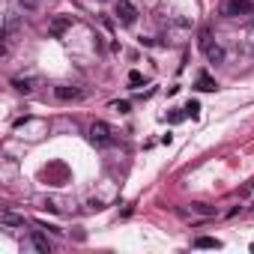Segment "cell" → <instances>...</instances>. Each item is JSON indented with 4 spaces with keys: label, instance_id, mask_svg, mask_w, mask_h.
Listing matches in <instances>:
<instances>
[{
    "label": "cell",
    "instance_id": "obj_4",
    "mask_svg": "<svg viewBox=\"0 0 254 254\" xmlns=\"http://www.w3.org/2000/svg\"><path fill=\"white\" fill-rule=\"evenodd\" d=\"M248 12H251V0H227L225 3L227 18H239V15H248Z\"/></svg>",
    "mask_w": 254,
    "mask_h": 254
},
{
    "label": "cell",
    "instance_id": "obj_2",
    "mask_svg": "<svg viewBox=\"0 0 254 254\" xmlns=\"http://www.w3.org/2000/svg\"><path fill=\"white\" fill-rule=\"evenodd\" d=\"M90 141L96 143V147H108V143L114 141L111 126H108V123H93V126H90Z\"/></svg>",
    "mask_w": 254,
    "mask_h": 254
},
{
    "label": "cell",
    "instance_id": "obj_11",
    "mask_svg": "<svg viewBox=\"0 0 254 254\" xmlns=\"http://www.w3.org/2000/svg\"><path fill=\"white\" fill-rule=\"evenodd\" d=\"M186 111V117H192V120H198L200 117V102H195V99H189V105L183 108Z\"/></svg>",
    "mask_w": 254,
    "mask_h": 254
},
{
    "label": "cell",
    "instance_id": "obj_6",
    "mask_svg": "<svg viewBox=\"0 0 254 254\" xmlns=\"http://www.w3.org/2000/svg\"><path fill=\"white\" fill-rule=\"evenodd\" d=\"M30 242H33V248L39 251V254H51V242H48L39 230H33V233H30Z\"/></svg>",
    "mask_w": 254,
    "mask_h": 254
},
{
    "label": "cell",
    "instance_id": "obj_12",
    "mask_svg": "<svg viewBox=\"0 0 254 254\" xmlns=\"http://www.w3.org/2000/svg\"><path fill=\"white\" fill-rule=\"evenodd\" d=\"M69 24H72L69 18H57V21H54V33H60V30H63V27H69Z\"/></svg>",
    "mask_w": 254,
    "mask_h": 254
},
{
    "label": "cell",
    "instance_id": "obj_1",
    "mask_svg": "<svg viewBox=\"0 0 254 254\" xmlns=\"http://www.w3.org/2000/svg\"><path fill=\"white\" fill-rule=\"evenodd\" d=\"M200 48H203V54H206L209 63H225V48H222L219 42H212L206 30L200 33Z\"/></svg>",
    "mask_w": 254,
    "mask_h": 254
},
{
    "label": "cell",
    "instance_id": "obj_15",
    "mask_svg": "<svg viewBox=\"0 0 254 254\" xmlns=\"http://www.w3.org/2000/svg\"><path fill=\"white\" fill-rule=\"evenodd\" d=\"M21 6H36V0H21Z\"/></svg>",
    "mask_w": 254,
    "mask_h": 254
},
{
    "label": "cell",
    "instance_id": "obj_5",
    "mask_svg": "<svg viewBox=\"0 0 254 254\" xmlns=\"http://www.w3.org/2000/svg\"><path fill=\"white\" fill-rule=\"evenodd\" d=\"M54 96H57L60 102H75V99H81L84 93H81L78 87H69V84H60V87H54Z\"/></svg>",
    "mask_w": 254,
    "mask_h": 254
},
{
    "label": "cell",
    "instance_id": "obj_8",
    "mask_svg": "<svg viewBox=\"0 0 254 254\" xmlns=\"http://www.w3.org/2000/svg\"><path fill=\"white\" fill-rule=\"evenodd\" d=\"M0 222L6 227H24V215H15V212H3L0 215Z\"/></svg>",
    "mask_w": 254,
    "mask_h": 254
},
{
    "label": "cell",
    "instance_id": "obj_10",
    "mask_svg": "<svg viewBox=\"0 0 254 254\" xmlns=\"http://www.w3.org/2000/svg\"><path fill=\"white\" fill-rule=\"evenodd\" d=\"M198 90H203V93H212V90H215V81L206 75V72H200V78H198Z\"/></svg>",
    "mask_w": 254,
    "mask_h": 254
},
{
    "label": "cell",
    "instance_id": "obj_9",
    "mask_svg": "<svg viewBox=\"0 0 254 254\" xmlns=\"http://www.w3.org/2000/svg\"><path fill=\"white\" fill-rule=\"evenodd\" d=\"M195 248H222V242L215 236H198L195 239Z\"/></svg>",
    "mask_w": 254,
    "mask_h": 254
},
{
    "label": "cell",
    "instance_id": "obj_7",
    "mask_svg": "<svg viewBox=\"0 0 254 254\" xmlns=\"http://www.w3.org/2000/svg\"><path fill=\"white\" fill-rule=\"evenodd\" d=\"M12 87H15L18 93H24V96H27V93H33L36 81H33V78H12Z\"/></svg>",
    "mask_w": 254,
    "mask_h": 254
},
{
    "label": "cell",
    "instance_id": "obj_16",
    "mask_svg": "<svg viewBox=\"0 0 254 254\" xmlns=\"http://www.w3.org/2000/svg\"><path fill=\"white\" fill-rule=\"evenodd\" d=\"M251 189H254V179H251Z\"/></svg>",
    "mask_w": 254,
    "mask_h": 254
},
{
    "label": "cell",
    "instance_id": "obj_13",
    "mask_svg": "<svg viewBox=\"0 0 254 254\" xmlns=\"http://www.w3.org/2000/svg\"><path fill=\"white\" fill-rule=\"evenodd\" d=\"M129 84H132V87L141 84V72H129Z\"/></svg>",
    "mask_w": 254,
    "mask_h": 254
},
{
    "label": "cell",
    "instance_id": "obj_14",
    "mask_svg": "<svg viewBox=\"0 0 254 254\" xmlns=\"http://www.w3.org/2000/svg\"><path fill=\"white\" fill-rule=\"evenodd\" d=\"M195 212H203V215H212V209L206 203H195Z\"/></svg>",
    "mask_w": 254,
    "mask_h": 254
},
{
    "label": "cell",
    "instance_id": "obj_3",
    "mask_svg": "<svg viewBox=\"0 0 254 254\" xmlns=\"http://www.w3.org/2000/svg\"><path fill=\"white\" fill-rule=\"evenodd\" d=\"M117 18L123 24H135L138 21V9H135L132 0H117Z\"/></svg>",
    "mask_w": 254,
    "mask_h": 254
}]
</instances>
